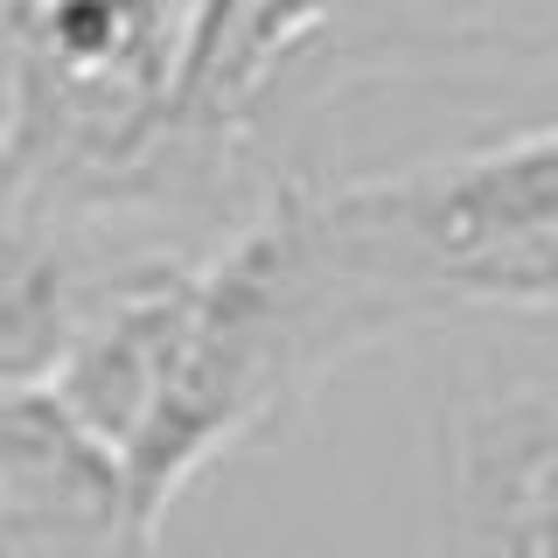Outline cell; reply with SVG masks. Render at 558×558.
<instances>
[{"label": "cell", "mask_w": 558, "mask_h": 558, "mask_svg": "<svg viewBox=\"0 0 558 558\" xmlns=\"http://www.w3.org/2000/svg\"><path fill=\"white\" fill-rule=\"evenodd\" d=\"M322 266L384 342L475 322H551L558 301V133L440 147L371 174H287Z\"/></svg>", "instance_id": "cell-1"}, {"label": "cell", "mask_w": 558, "mask_h": 558, "mask_svg": "<svg viewBox=\"0 0 558 558\" xmlns=\"http://www.w3.org/2000/svg\"><path fill=\"white\" fill-rule=\"evenodd\" d=\"M112 447L49 384L0 391V558H154Z\"/></svg>", "instance_id": "cell-4"}, {"label": "cell", "mask_w": 558, "mask_h": 558, "mask_svg": "<svg viewBox=\"0 0 558 558\" xmlns=\"http://www.w3.org/2000/svg\"><path fill=\"white\" fill-rule=\"evenodd\" d=\"M551 322L468 342L426 391L418 558H558Z\"/></svg>", "instance_id": "cell-3"}, {"label": "cell", "mask_w": 558, "mask_h": 558, "mask_svg": "<svg viewBox=\"0 0 558 558\" xmlns=\"http://www.w3.org/2000/svg\"><path fill=\"white\" fill-rule=\"evenodd\" d=\"M168 244L112 217L0 196V391L49 384L119 272L161 258Z\"/></svg>", "instance_id": "cell-5"}, {"label": "cell", "mask_w": 558, "mask_h": 558, "mask_svg": "<svg viewBox=\"0 0 558 558\" xmlns=\"http://www.w3.org/2000/svg\"><path fill=\"white\" fill-rule=\"evenodd\" d=\"M0 8H14V0H0Z\"/></svg>", "instance_id": "cell-6"}, {"label": "cell", "mask_w": 558, "mask_h": 558, "mask_svg": "<svg viewBox=\"0 0 558 558\" xmlns=\"http://www.w3.org/2000/svg\"><path fill=\"white\" fill-rule=\"evenodd\" d=\"M174 28L182 0L0 8V196L112 217L154 238L140 196L168 133Z\"/></svg>", "instance_id": "cell-2"}]
</instances>
